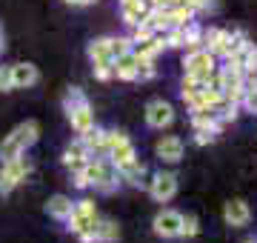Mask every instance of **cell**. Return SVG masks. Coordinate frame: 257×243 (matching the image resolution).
Instances as JSON below:
<instances>
[{"label":"cell","instance_id":"3","mask_svg":"<svg viewBox=\"0 0 257 243\" xmlns=\"http://www.w3.org/2000/svg\"><path fill=\"white\" fill-rule=\"evenodd\" d=\"M106 155H109V163L117 172L123 166H128L132 160H138L135 146H132V141H128L123 132H106Z\"/></svg>","mask_w":257,"mask_h":243},{"label":"cell","instance_id":"22","mask_svg":"<svg viewBox=\"0 0 257 243\" xmlns=\"http://www.w3.org/2000/svg\"><path fill=\"white\" fill-rule=\"evenodd\" d=\"M89 57H92L94 66H111V57H109V38H100L94 40L89 46Z\"/></svg>","mask_w":257,"mask_h":243},{"label":"cell","instance_id":"24","mask_svg":"<svg viewBox=\"0 0 257 243\" xmlns=\"http://www.w3.org/2000/svg\"><path fill=\"white\" fill-rule=\"evenodd\" d=\"M117 175H120L123 180H126V183H135V186H138L140 180H143V175H146V166H143L140 160H132L128 166H123V169H120Z\"/></svg>","mask_w":257,"mask_h":243},{"label":"cell","instance_id":"30","mask_svg":"<svg viewBox=\"0 0 257 243\" xmlns=\"http://www.w3.org/2000/svg\"><path fill=\"white\" fill-rule=\"evenodd\" d=\"M83 100H86V97H83V92H80V89H69V94H66V109H69V106H74V103H83Z\"/></svg>","mask_w":257,"mask_h":243},{"label":"cell","instance_id":"15","mask_svg":"<svg viewBox=\"0 0 257 243\" xmlns=\"http://www.w3.org/2000/svg\"><path fill=\"white\" fill-rule=\"evenodd\" d=\"M12 72V89H29L37 83V66L32 63H15L9 66Z\"/></svg>","mask_w":257,"mask_h":243},{"label":"cell","instance_id":"19","mask_svg":"<svg viewBox=\"0 0 257 243\" xmlns=\"http://www.w3.org/2000/svg\"><path fill=\"white\" fill-rule=\"evenodd\" d=\"M163 40H160V32H157L155 38H149V40H140V43H132V52L138 57H149V60H155L160 52H163Z\"/></svg>","mask_w":257,"mask_h":243},{"label":"cell","instance_id":"11","mask_svg":"<svg viewBox=\"0 0 257 243\" xmlns=\"http://www.w3.org/2000/svg\"><path fill=\"white\" fill-rule=\"evenodd\" d=\"M180 220H183L180 212L163 209V212L155 217V232L160 234V237H177V234H180Z\"/></svg>","mask_w":257,"mask_h":243},{"label":"cell","instance_id":"21","mask_svg":"<svg viewBox=\"0 0 257 243\" xmlns=\"http://www.w3.org/2000/svg\"><path fill=\"white\" fill-rule=\"evenodd\" d=\"M80 141H83V146L89 149V155H92V152H106V132L97 129V126H92V129L83 132Z\"/></svg>","mask_w":257,"mask_h":243},{"label":"cell","instance_id":"28","mask_svg":"<svg viewBox=\"0 0 257 243\" xmlns=\"http://www.w3.org/2000/svg\"><path fill=\"white\" fill-rule=\"evenodd\" d=\"M155 77V66L149 57H138V77L135 80H152Z\"/></svg>","mask_w":257,"mask_h":243},{"label":"cell","instance_id":"13","mask_svg":"<svg viewBox=\"0 0 257 243\" xmlns=\"http://www.w3.org/2000/svg\"><path fill=\"white\" fill-rule=\"evenodd\" d=\"M155 152H157V158L166 160V163H177V160L183 158V141L175 138V135H166V138L157 141Z\"/></svg>","mask_w":257,"mask_h":243},{"label":"cell","instance_id":"18","mask_svg":"<svg viewBox=\"0 0 257 243\" xmlns=\"http://www.w3.org/2000/svg\"><path fill=\"white\" fill-rule=\"evenodd\" d=\"M72 209H74V203L66 195H52L46 200V215L55 217V220H66V217L72 215Z\"/></svg>","mask_w":257,"mask_h":243},{"label":"cell","instance_id":"12","mask_svg":"<svg viewBox=\"0 0 257 243\" xmlns=\"http://www.w3.org/2000/svg\"><path fill=\"white\" fill-rule=\"evenodd\" d=\"M149 12H152L149 0H120V15L126 26H138L140 20H146Z\"/></svg>","mask_w":257,"mask_h":243},{"label":"cell","instance_id":"2","mask_svg":"<svg viewBox=\"0 0 257 243\" xmlns=\"http://www.w3.org/2000/svg\"><path fill=\"white\" fill-rule=\"evenodd\" d=\"M66 223L83 243H94V223H97V209L92 200H80L72 209V215L66 217Z\"/></svg>","mask_w":257,"mask_h":243},{"label":"cell","instance_id":"1","mask_svg":"<svg viewBox=\"0 0 257 243\" xmlns=\"http://www.w3.org/2000/svg\"><path fill=\"white\" fill-rule=\"evenodd\" d=\"M37 135H40V126L35 120H26V123H20V126H15L0 141V160H12V158H18V155H26V149L37 141Z\"/></svg>","mask_w":257,"mask_h":243},{"label":"cell","instance_id":"32","mask_svg":"<svg viewBox=\"0 0 257 243\" xmlns=\"http://www.w3.org/2000/svg\"><path fill=\"white\" fill-rule=\"evenodd\" d=\"M89 3H97V0H77V6H89Z\"/></svg>","mask_w":257,"mask_h":243},{"label":"cell","instance_id":"29","mask_svg":"<svg viewBox=\"0 0 257 243\" xmlns=\"http://www.w3.org/2000/svg\"><path fill=\"white\" fill-rule=\"evenodd\" d=\"M6 89H12V72L9 66H0V92H6Z\"/></svg>","mask_w":257,"mask_h":243},{"label":"cell","instance_id":"10","mask_svg":"<svg viewBox=\"0 0 257 243\" xmlns=\"http://www.w3.org/2000/svg\"><path fill=\"white\" fill-rule=\"evenodd\" d=\"M172 120H175V109H172L166 100H152V103H149L146 123L152 126V129H166Z\"/></svg>","mask_w":257,"mask_h":243},{"label":"cell","instance_id":"23","mask_svg":"<svg viewBox=\"0 0 257 243\" xmlns=\"http://www.w3.org/2000/svg\"><path fill=\"white\" fill-rule=\"evenodd\" d=\"M240 103L246 106V112L257 114V77H246V89H243Z\"/></svg>","mask_w":257,"mask_h":243},{"label":"cell","instance_id":"6","mask_svg":"<svg viewBox=\"0 0 257 243\" xmlns=\"http://www.w3.org/2000/svg\"><path fill=\"white\" fill-rule=\"evenodd\" d=\"M183 69H186V75H189V77L209 83L211 72H214V55H211L209 49H194V52H189Z\"/></svg>","mask_w":257,"mask_h":243},{"label":"cell","instance_id":"25","mask_svg":"<svg viewBox=\"0 0 257 243\" xmlns=\"http://www.w3.org/2000/svg\"><path fill=\"white\" fill-rule=\"evenodd\" d=\"M200 89H206V83H203V80H194V77L183 75V89H180V97H183L186 103L192 100L194 94L200 92Z\"/></svg>","mask_w":257,"mask_h":243},{"label":"cell","instance_id":"31","mask_svg":"<svg viewBox=\"0 0 257 243\" xmlns=\"http://www.w3.org/2000/svg\"><path fill=\"white\" fill-rule=\"evenodd\" d=\"M194 141L200 143V146H206V143L214 141V132H209V129H197V138H194Z\"/></svg>","mask_w":257,"mask_h":243},{"label":"cell","instance_id":"33","mask_svg":"<svg viewBox=\"0 0 257 243\" xmlns=\"http://www.w3.org/2000/svg\"><path fill=\"white\" fill-rule=\"evenodd\" d=\"M0 49H3V32H0Z\"/></svg>","mask_w":257,"mask_h":243},{"label":"cell","instance_id":"14","mask_svg":"<svg viewBox=\"0 0 257 243\" xmlns=\"http://www.w3.org/2000/svg\"><path fill=\"white\" fill-rule=\"evenodd\" d=\"M111 75L120 77V80H135L138 77V55L135 52H126L111 60Z\"/></svg>","mask_w":257,"mask_h":243},{"label":"cell","instance_id":"8","mask_svg":"<svg viewBox=\"0 0 257 243\" xmlns=\"http://www.w3.org/2000/svg\"><path fill=\"white\" fill-rule=\"evenodd\" d=\"M203 49H209L214 57H229L231 55V32L229 29H209L203 32Z\"/></svg>","mask_w":257,"mask_h":243},{"label":"cell","instance_id":"9","mask_svg":"<svg viewBox=\"0 0 257 243\" xmlns=\"http://www.w3.org/2000/svg\"><path fill=\"white\" fill-rule=\"evenodd\" d=\"M66 112H69V123H72V129L77 132V135H83L86 129L94 126V112H92V106H89V100L74 103V106H69Z\"/></svg>","mask_w":257,"mask_h":243},{"label":"cell","instance_id":"26","mask_svg":"<svg viewBox=\"0 0 257 243\" xmlns=\"http://www.w3.org/2000/svg\"><path fill=\"white\" fill-rule=\"evenodd\" d=\"M126 52H132V40L128 38H109V57L111 60L120 55H126Z\"/></svg>","mask_w":257,"mask_h":243},{"label":"cell","instance_id":"16","mask_svg":"<svg viewBox=\"0 0 257 243\" xmlns=\"http://www.w3.org/2000/svg\"><path fill=\"white\" fill-rule=\"evenodd\" d=\"M223 217H226V223H229V226H246L248 217H251V212H248L246 200H237V197H234V200H229V203H226Z\"/></svg>","mask_w":257,"mask_h":243},{"label":"cell","instance_id":"27","mask_svg":"<svg viewBox=\"0 0 257 243\" xmlns=\"http://www.w3.org/2000/svg\"><path fill=\"white\" fill-rule=\"evenodd\" d=\"M197 232H200V220L194 215H186L183 220H180V234H183V237H194Z\"/></svg>","mask_w":257,"mask_h":243},{"label":"cell","instance_id":"4","mask_svg":"<svg viewBox=\"0 0 257 243\" xmlns=\"http://www.w3.org/2000/svg\"><path fill=\"white\" fill-rule=\"evenodd\" d=\"M114 172H117V169L111 166V163H106V160H100V158H89L77 172H74V186H80V189L97 186L100 180H106L109 175H114Z\"/></svg>","mask_w":257,"mask_h":243},{"label":"cell","instance_id":"20","mask_svg":"<svg viewBox=\"0 0 257 243\" xmlns=\"http://www.w3.org/2000/svg\"><path fill=\"white\" fill-rule=\"evenodd\" d=\"M120 237V229L114 220H109V217H97V223H94V240L97 243H111Z\"/></svg>","mask_w":257,"mask_h":243},{"label":"cell","instance_id":"7","mask_svg":"<svg viewBox=\"0 0 257 243\" xmlns=\"http://www.w3.org/2000/svg\"><path fill=\"white\" fill-rule=\"evenodd\" d=\"M149 195L155 197L157 203H166L177 195V175L172 172H157L155 178L149 180Z\"/></svg>","mask_w":257,"mask_h":243},{"label":"cell","instance_id":"17","mask_svg":"<svg viewBox=\"0 0 257 243\" xmlns=\"http://www.w3.org/2000/svg\"><path fill=\"white\" fill-rule=\"evenodd\" d=\"M89 158H92V155H89V149L83 146V141H80V138H77L74 143H69V149L63 152V163H66L69 169H72V172H77V169H80V166H83V163H86Z\"/></svg>","mask_w":257,"mask_h":243},{"label":"cell","instance_id":"5","mask_svg":"<svg viewBox=\"0 0 257 243\" xmlns=\"http://www.w3.org/2000/svg\"><path fill=\"white\" fill-rule=\"evenodd\" d=\"M29 172H32V163L23 155H18L12 160H3V166H0V195H9L18 183L26 180Z\"/></svg>","mask_w":257,"mask_h":243}]
</instances>
